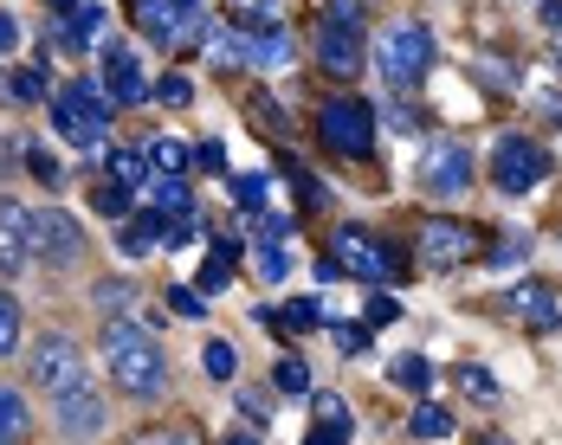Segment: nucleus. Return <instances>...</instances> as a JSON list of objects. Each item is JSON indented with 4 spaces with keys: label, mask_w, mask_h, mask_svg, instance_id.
I'll use <instances>...</instances> for the list:
<instances>
[{
    "label": "nucleus",
    "mask_w": 562,
    "mask_h": 445,
    "mask_svg": "<svg viewBox=\"0 0 562 445\" xmlns=\"http://www.w3.org/2000/svg\"><path fill=\"white\" fill-rule=\"evenodd\" d=\"M156 104H169V111H188V104H194V78H188V71H169V78H156Z\"/></svg>",
    "instance_id": "nucleus-30"
},
{
    "label": "nucleus",
    "mask_w": 562,
    "mask_h": 445,
    "mask_svg": "<svg viewBox=\"0 0 562 445\" xmlns=\"http://www.w3.org/2000/svg\"><path fill=\"white\" fill-rule=\"evenodd\" d=\"M20 349V304L0 290V355H13Z\"/></svg>",
    "instance_id": "nucleus-39"
},
{
    "label": "nucleus",
    "mask_w": 562,
    "mask_h": 445,
    "mask_svg": "<svg viewBox=\"0 0 562 445\" xmlns=\"http://www.w3.org/2000/svg\"><path fill=\"white\" fill-rule=\"evenodd\" d=\"M407 433H414V440H447L452 413H447V407H434V400H420V407H414V420H407Z\"/></svg>",
    "instance_id": "nucleus-28"
},
{
    "label": "nucleus",
    "mask_w": 562,
    "mask_h": 445,
    "mask_svg": "<svg viewBox=\"0 0 562 445\" xmlns=\"http://www.w3.org/2000/svg\"><path fill=\"white\" fill-rule=\"evenodd\" d=\"M188 207H194V194H188L181 174H156V181H149V214L175 220V214H188Z\"/></svg>",
    "instance_id": "nucleus-23"
},
{
    "label": "nucleus",
    "mask_w": 562,
    "mask_h": 445,
    "mask_svg": "<svg viewBox=\"0 0 562 445\" xmlns=\"http://www.w3.org/2000/svg\"><path fill=\"white\" fill-rule=\"evenodd\" d=\"M162 239H169V220H162V214H143V220H123V232H116V252H123V259H149Z\"/></svg>",
    "instance_id": "nucleus-20"
},
{
    "label": "nucleus",
    "mask_w": 562,
    "mask_h": 445,
    "mask_svg": "<svg viewBox=\"0 0 562 445\" xmlns=\"http://www.w3.org/2000/svg\"><path fill=\"white\" fill-rule=\"evenodd\" d=\"M311 53H317V65H324L330 78H342V84L362 71V58H369V46H362V0H330V7H324Z\"/></svg>",
    "instance_id": "nucleus-6"
},
{
    "label": "nucleus",
    "mask_w": 562,
    "mask_h": 445,
    "mask_svg": "<svg viewBox=\"0 0 562 445\" xmlns=\"http://www.w3.org/2000/svg\"><path fill=\"white\" fill-rule=\"evenodd\" d=\"M104 181H111V187H130V194H149V181H156L149 149H111V156H104Z\"/></svg>",
    "instance_id": "nucleus-18"
},
{
    "label": "nucleus",
    "mask_w": 562,
    "mask_h": 445,
    "mask_svg": "<svg viewBox=\"0 0 562 445\" xmlns=\"http://www.w3.org/2000/svg\"><path fill=\"white\" fill-rule=\"evenodd\" d=\"M0 98H7V104H20V111H26V104H46V65L7 71V78H0Z\"/></svg>",
    "instance_id": "nucleus-21"
},
{
    "label": "nucleus",
    "mask_w": 562,
    "mask_h": 445,
    "mask_svg": "<svg viewBox=\"0 0 562 445\" xmlns=\"http://www.w3.org/2000/svg\"><path fill=\"white\" fill-rule=\"evenodd\" d=\"M505 317L517 323V330H530V335L562 330V290H557V284H543V278L510 284V290H505Z\"/></svg>",
    "instance_id": "nucleus-13"
},
{
    "label": "nucleus",
    "mask_w": 562,
    "mask_h": 445,
    "mask_svg": "<svg viewBox=\"0 0 562 445\" xmlns=\"http://www.w3.org/2000/svg\"><path fill=\"white\" fill-rule=\"evenodd\" d=\"M7 168H13V149H7V142H0V174H7Z\"/></svg>",
    "instance_id": "nucleus-55"
},
{
    "label": "nucleus",
    "mask_w": 562,
    "mask_h": 445,
    "mask_svg": "<svg viewBox=\"0 0 562 445\" xmlns=\"http://www.w3.org/2000/svg\"><path fill=\"white\" fill-rule=\"evenodd\" d=\"M375 71H382V84H389L394 98H407L427 71H434V33L420 26V20H394L375 33Z\"/></svg>",
    "instance_id": "nucleus-3"
},
{
    "label": "nucleus",
    "mask_w": 562,
    "mask_h": 445,
    "mask_svg": "<svg viewBox=\"0 0 562 445\" xmlns=\"http://www.w3.org/2000/svg\"><path fill=\"white\" fill-rule=\"evenodd\" d=\"M550 58H557V65H562V33H557V39H550Z\"/></svg>",
    "instance_id": "nucleus-56"
},
{
    "label": "nucleus",
    "mask_w": 562,
    "mask_h": 445,
    "mask_svg": "<svg viewBox=\"0 0 562 445\" xmlns=\"http://www.w3.org/2000/svg\"><path fill=\"white\" fill-rule=\"evenodd\" d=\"M169 310H175V317H201V310H207V297H194V284H169Z\"/></svg>",
    "instance_id": "nucleus-43"
},
{
    "label": "nucleus",
    "mask_w": 562,
    "mask_h": 445,
    "mask_svg": "<svg viewBox=\"0 0 562 445\" xmlns=\"http://www.w3.org/2000/svg\"><path fill=\"white\" fill-rule=\"evenodd\" d=\"M33 440V413L13 388H0V445H26Z\"/></svg>",
    "instance_id": "nucleus-24"
},
{
    "label": "nucleus",
    "mask_w": 562,
    "mask_h": 445,
    "mask_svg": "<svg viewBox=\"0 0 562 445\" xmlns=\"http://www.w3.org/2000/svg\"><path fill=\"white\" fill-rule=\"evenodd\" d=\"M221 445H259V440H252V433H233V440H221Z\"/></svg>",
    "instance_id": "nucleus-54"
},
{
    "label": "nucleus",
    "mask_w": 562,
    "mask_h": 445,
    "mask_svg": "<svg viewBox=\"0 0 562 445\" xmlns=\"http://www.w3.org/2000/svg\"><path fill=\"white\" fill-rule=\"evenodd\" d=\"M420 187H427L434 201H459V194L472 187V149H465L459 136H434L427 156H420Z\"/></svg>",
    "instance_id": "nucleus-10"
},
{
    "label": "nucleus",
    "mask_w": 562,
    "mask_h": 445,
    "mask_svg": "<svg viewBox=\"0 0 562 445\" xmlns=\"http://www.w3.org/2000/svg\"><path fill=\"white\" fill-rule=\"evenodd\" d=\"M33 388H46L53 400L85 388V355H78V342L71 335H40V349H33Z\"/></svg>",
    "instance_id": "nucleus-11"
},
{
    "label": "nucleus",
    "mask_w": 562,
    "mask_h": 445,
    "mask_svg": "<svg viewBox=\"0 0 562 445\" xmlns=\"http://www.w3.org/2000/svg\"><path fill=\"white\" fill-rule=\"evenodd\" d=\"M239 46H246V71H279V65L297 58V39H291V26H279V20L239 26Z\"/></svg>",
    "instance_id": "nucleus-15"
},
{
    "label": "nucleus",
    "mask_w": 562,
    "mask_h": 445,
    "mask_svg": "<svg viewBox=\"0 0 562 445\" xmlns=\"http://www.w3.org/2000/svg\"><path fill=\"white\" fill-rule=\"evenodd\" d=\"M233 201H239L246 214H259V207H266V174H233Z\"/></svg>",
    "instance_id": "nucleus-37"
},
{
    "label": "nucleus",
    "mask_w": 562,
    "mask_h": 445,
    "mask_svg": "<svg viewBox=\"0 0 562 445\" xmlns=\"http://www.w3.org/2000/svg\"><path fill=\"white\" fill-rule=\"evenodd\" d=\"M33 259H46L53 272H71L85 259V226L71 220L65 207H40L33 214Z\"/></svg>",
    "instance_id": "nucleus-12"
},
{
    "label": "nucleus",
    "mask_w": 562,
    "mask_h": 445,
    "mask_svg": "<svg viewBox=\"0 0 562 445\" xmlns=\"http://www.w3.org/2000/svg\"><path fill=\"white\" fill-rule=\"evenodd\" d=\"M317 142L342 162H369L375 156V111L362 98H324L317 104Z\"/></svg>",
    "instance_id": "nucleus-7"
},
{
    "label": "nucleus",
    "mask_w": 562,
    "mask_h": 445,
    "mask_svg": "<svg viewBox=\"0 0 562 445\" xmlns=\"http://www.w3.org/2000/svg\"><path fill=\"white\" fill-rule=\"evenodd\" d=\"M194 162H201V168H226V156H221V142H201V149H194Z\"/></svg>",
    "instance_id": "nucleus-51"
},
{
    "label": "nucleus",
    "mask_w": 562,
    "mask_h": 445,
    "mask_svg": "<svg viewBox=\"0 0 562 445\" xmlns=\"http://www.w3.org/2000/svg\"><path fill=\"white\" fill-rule=\"evenodd\" d=\"M485 259H492L498 272H510V265H524V259H530V232H498V239L485 246Z\"/></svg>",
    "instance_id": "nucleus-29"
},
{
    "label": "nucleus",
    "mask_w": 562,
    "mask_h": 445,
    "mask_svg": "<svg viewBox=\"0 0 562 445\" xmlns=\"http://www.w3.org/2000/svg\"><path fill=\"white\" fill-rule=\"evenodd\" d=\"M13 46H20V20H13V13H0V58L13 53Z\"/></svg>",
    "instance_id": "nucleus-50"
},
{
    "label": "nucleus",
    "mask_w": 562,
    "mask_h": 445,
    "mask_svg": "<svg viewBox=\"0 0 562 445\" xmlns=\"http://www.w3.org/2000/svg\"><path fill=\"white\" fill-rule=\"evenodd\" d=\"M233 259H239V239H233V232H221V239H214V252H207V265H201V297H207V290H226Z\"/></svg>",
    "instance_id": "nucleus-25"
},
{
    "label": "nucleus",
    "mask_w": 562,
    "mask_h": 445,
    "mask_svg": "<svg viewBox=\"0 0 562 445\" xmlns=\"http://www.w3.org/2000/svg\"><path fill=\"white\" fill-rule=\"evenodd\" d=\"M20 162L33 168V181H40V187H58V156L46 149V142H33V149H26Z\"/></svg>",
    "instance_id": "nucleus-36"
},
{
    "label": "nucleus",
    "mask_w": 562,
    "mask_h": 445,
    "mask_svg": "<svg viewBox=\"0 0 562 445\" xmlns=\"http://www.w3.org/2000/svg\"><path fill=\"white\" fill-rule=\"evenodd\" d=\"M349 440H356V426H324V420L304 433V445H349Z\"/></svg>",
    "instance_id": "nucleus-48"
},
{
    "label": "nucleus",
    "mask_w": 562,
    "mask_h": 445,
    "mask_svg": "<svg viewBox=\"0 0 562 445\" xmlns=\"http://www.w3.org/2000/svg\"><path fill=\"white\" fill-rule=\"evenodd\" d=\"M330 259L362 284H401L407 278V252H401L394 239H382V232H369V226H337V232H330Z\"/></svg>",
    "instance_id": "nucleus-5"
},
{
    "label": "nucleus",
    "mask_w": 562,
    "mask_h": 445,
    "mask_svg": "<svg viewBox=\"0 0 562 445\" xmlns=\"http://www.w3.org/2000/svg\"><path fill=\"white\" fill-rule=\"evenodd\" d=\"M104 26H111V13L85 0V7H78V13H71L65 26H58V46H65V53H91V46L104 39Z\"/></svg>",
    "instance_id": "nucleus-19"
},
{
    "label": "nucleus",
    "mask_w": 562,
    "mask_h": 445,
    "mask_svg": "<svg viewBox=\"0 0 562 445\" xmlns=\"http://www.w3.org/2000/svg\"><path fill=\"white\" fill-rule=\"evenodd\" d=\"M272 381H279V393H291V400H304V393H311V368H304L297 355H284L279 368H272Z\"/></svg>",
    "instance_id": "nucleus-32"
},
{
    "label": "nucleus",
    "mask_w": 562,
    "mask_h": 445,
    "mask_svg": "<svg viewBox=\"0 0 562 445\" xmlns=\"http://www.w3.org/2000/svg\"><path fill=\"white\" fill-rule=\"evenodd\" d=\"M130 297H136V284H130V278H104L98 290H91V304H98V310H111V317L130 310Z\"/></svg>",
    "instance_id": "nucleus-31"
},
{
    "label": "nucleus",
    "mask_w": 562,
    "mask_h": 445,
    "mask_svg": "<svg viewBox=\"0 0 562 445\" xmlns=\"http://www.w3.org/2000/svg\"><path fill=\"white\" fill-rule=\"evenodd\" d=\"M284 272H291V259H284V246H259V278L279 284Z\"/></svg>",
    "instance_id": "nucleus-45"
},
{
    "label": "nucleus",
    "mask_w": 562,
    "mask_h": 445,
    "mask_svg": "<svg viewBox=\"0 0 562 445\" xmlns=\"http://www.w3.org/2000/svg\"><path fill=\"white\" fill-rule=\"evenodd\" d=\"M149 168H156V174H188V168H194V149H188L181 136H156V142H149Z\"/></svg>",
    "instance_id": "nucleus-26"
},
{
    "label": "nucleus",
    "mask_w": 562,
    "mask_h": 445,
    "mask_svg": "<svg viewBox=\"0 0 562 445\" xmlns=\"http://www.w3.org/2000/svg\"><path fill=\"white\" fill-rule=\"evenodd\" d=\"M104 362H111V381L130 400H156V393L169 388V355H162V342L149 335V323H130V317H111L104 323Z\"/></svg>",
    "instance_id": "nucleus-1"
},
{
    "label": "nucleus",
    "mask_w": 562,
    "mask_h": 445,
    "mask_svg": "<svg viewBox=\"0 0 562 445\" xmlns=\"http://www.w3.org/2000/svg\"><path fill=\"white\" fill-rule=\"evenodd\" d=\"M130 445H207L194 426H181V420H169V426H149V433H136Z\"/></svg>",
    "instance_id": "nucleus-33"
},
{
    "label": "nucleus",
    "mask_w": 562,
    "mask_h": 445,
    "mask_svg": "<svg viewBox=\"0 0 562 445\" xmlns=\"http://www.w3.org/2000/svg\"><path fill=\"white\" fill-rule=\"evenodd\" d=\"M543 20H550V26L562 33V0H543Z\"/></svg>",
    "instance_id": "nucleus-53"
},
{
    "label": "nucleus",
    "mask_w": 562,
    "mask_h": 445,
    "mask_svg": "<svg viewBox=\"0 0 562 445\" xmlns=\"http://www.w3.org/2000/svg\"><path fill=\"white\" fill-rule=\"evenodd\" d=\"M33 265V214L20 201H0V272H26Z\"/></svg>",
    "instance_id": "nucleus-16"
},
{
    "label": "nucleus",
    "mask_w": 562,
    "mask_h": 445,
    "mask_svg": "<svg viewBox=\"0 0 562 445\" xmlns=\"http://www.w3.org/2000/svg\"><path fill=\"white\" fill-rule=\"evenodd\" d=\"M194 239H201V207L175 214V220H169V239H162V246H194Z\"/></svg>",
    "instance_id": "nucleus-42"
},
{
    "label": "nucleus",
    "mask_w": 562,
    "mask_h": 445,
    "mask_svg": "<svg viewBox=\"0 0 562 445\" xmlns=\"http://www.w3.org/2000/svg\"><path fill=\"white\" fill-rule=\"evenodd\" d=\"M46 7H53L58 20H71V13H78V7H85V0H46Z\"/></svg>",
    "instance_id": "nucleus-52"
},
{
    "label": "nucleus",
    "mask_w": 562,
    "mask_h": 445,
    "mask_svg": "<svg viewBox=\"0 0 562 445\" xmlns=\"http://www.w3.org/2000/svg\"><path fill=\"white\" fill-rule=\"evenodd\" d=\"M279 323L284 330H317V323H324V304H317V297H297V304H284Z\"/></svg>",
    "instance_id": "nucleus-35"
},
{
    "label": "nucleus",
    "mask_w": 562,
    "mask_h": 445,
    "mask_svg": "<svg viewBox=\"0 0 562 445\" xmlns=\"http://www.w3.org/2000/svg\"><path fill=\"white\" fill-rule=\"evenodd\" d=\"M284 181H291V194H297V207H304V214H317V207H330V187H324L317 174H304L297 162H284Z\"/></svg>",
    "instance_id": "nucleus-27"
},
{
    "label": "nucleus",
    "mask_w": 562,
    "mask_h": 445,
    "mask_svg": "<svg viewBox=\"0 0 562 445\" xmlns=\"http://www.w3.org/2000/svg\"><path fill=\"white\" fill-rule=\"evenodd\" d=\"M111 116H116V104L104 98L98 78H71V84L53 91V129L71 149H98V142L111 136Z\"/></svg>",
    "instance_id": "nucleus-2"
},
{
    "label": "nucleus",
    "mask_w": 562,
    "mask_h": 445,
    "mask_svg": "<svg viewBox=\"0 0 562 445\" xmlns=\"http://www.w3.org/2000/svg\"><path fill=\"white\" fill-rule=\"evenodd\" d=\"M233 407H239V420H252V426H266V420H272V400H266V393H239Z\"/></svg>",
    "instance_id": "nucleus-47"
},
{
    "label": "nucleus",
    "mask_w": 562,
    "mask_h": 445,
    "mask_svg": "<svg viewBox=\"0 0 562 445\" xmlns=\"http://www.w3.org/2000/svg\"><path fill=\"white\" fill-rule=\"evenodd\" d=\"M479 445H505V440H498V433H485V440H479Z\"/></svg>",
    "instance_id": "nucleus-57"
},
{
    "label": "nucleus",
    "mask_w": 562,
    "mask_h": 445,
    "mask_svg": "<svg viewBox=\"0 0 562 445\" xmlns=\"http://www.w3.org/2000/svg\"><path fill=\"white\" fill-rule=\"evenodd\" d=\"M188 7H207V0H188Z\"/></svg>",
    "instance_id": "nucleus-58"
},
{
    "label": "nucleus",
    "mask_w": 562,
    "mask_h": 445,
    "mask_svg": "<svg viewBox=\"0 0 562 445\" xmlns=\"http://www.w3.org/2000/svg\"><path fill=\"white\" fill-rule=\"evenodd\" d=\"M58 426H65L71 440H98V433H104V400L91 393V381H85L78 393H65V400H58Z\"/></svg>",
    "instance_id": "nucleus-17"
},
{
    "label": "nucleus",
    "mask_w": 562,
    "mask_h": 445,
    "mask_svg": "<svg viewBox=\"0 0 562 445\" xmlns=\"http://www.w3.org/2000/svg\"><path fill=\"white\" fill-rule=\"evenodd\" d=\"M394 317H401V304H394L389 290H382V297H369V330H375V323H394Z\"/></svg>",
    "instance_id": "nucleus-49"
},
{
    "label": "nucleus",
    "mask_w": 562,
    "mask_h": 445,
    "mask_svg": "<svg viewBox=\"0 0 562 445\" xmlns=\"http://www.w3.org/2000/svg\"><path fill=\"white\" fill-rule=\"evenodd\" d=\"M207 375H214V381H233V375H239V355H233V342H207Z\"/></svg>",
    "instance_id": "nucleus-41"
},
{
    "label": "nucleus",
    "mask_w": 562,
    "mask_h": 445,
    "mask_svg": "<svg viewBox=\"0 0 562 445\" xmlns=\"http://www.w3.org/2000/svg\"><path fill=\"white\" fill-rule=\"evenodd\" d=\"M330 330H337V349H342V355H369V349H375L369 323H330Z\"/></svg>",
    "instance_id": "nucleus-38"
},
{
    "label": "nucleus",
    "mask_w": 562,
    "mask_h": 445,
    "mask_svg": "<svg viewBox=\"0 0 562 445\" xmlns=\"http://www.w3.org/2000/svg\"><path fill=\"white\" fill-rule=\"evenodd\" d=\"M452 381H459V393H465L472 407H498V400H505V393H498V375H492V368H479V362H459V368H452Z\"/></svg>",
    "instance_id": "nucleus-22"
},
{
    "label": "nucleus",
    "mask_w": 562,
    "mask_h": 445,
    "mask_svg": "<svg viewBox=\"0 0 562 445\" xmlns=\"http://www.w3.org/2000/svg\"><path fill=\"white\" fill-rule=\"evenodd\" d=\"M98 84H104V98H111L116 111H136V104H143V98H149V78H143V65H136V53H130V46H104V78H98Z\"/></svg>",
    "instance_id": "nucleus-14"
},
{
    "label": "nucleus",
    "mask_w": 562,
    "mask_h": 445,
    "mask_svg": "<svg viewBox=\"0 0 562 445\" xmlns=\"http://www.w3.org/2000/svg\"><path fill=\"white\" fill-rule=\"evenodd\" d=\"M272 7H279V0H226V13H233V20H246V26L272 20Z\"/></svg>",
    "instance_id": "nucleus-44"
},
{
    "label": "nucleus",
    "mask_w": 562,
    "mask_h": 445,
    "mask_svg": "<svg viewBox=\"0 0 562 445\" xmlns=\"http://www.w3.org/2000/svg\"><path fill=\"white\" fill-rule=\"evenodd\" d=\"M550 181V149L530 142V136H498L492 149V187L498 194H537Z\"/></svg>",
    "instance_id": "nucleus-9"
},
{
    "label": "nucleus",
    "mask_w": 562,
    "mask_h": 445,
    "mask_svg": "<svg viewBox=\"0 0 562 445\" xmlns=\"http://www.w3.org/2000/svg\"><path fill=\"white\" fill-rule=\"evenodd\" d=\"M317 420H324V426H356L349 407H342V393H317Z\"/></svg>",
    "instance_id": "nucleus-46"
},
{
    "label": "nucleus",
    "mask_w": 562,
    "mask_h": 445,
    "mask_svg": "<svg viewBox=\"0 0 562 445\" xmlns=\"http://www.w3.org/2000/svg\"><path fill=\"white\" fill-rule=\"evenodd\" d=\"M485 246H479V226L452 220V214H427L420 232H414V259L420 265H434V272H459L465 259H479Z\"/></svg>",
    "instance_id": "nucleus-8"
},
{
    "label": "nucleus",
    "mask_w": 562,
    "mask_h": 445,
    "mask_svg": "<svg viewBox=\"0 0 562 445\" xmlns=\"http://www.w3.org/2000/svg\"><path fill=\"white\" fill-rule=\"evenodd\" d=\"M394 381H401V388H414V393H427V388H434L427 355H401V362H394Z\"/></svg>",
    "instance_id": "nucleus-34"
},
{
    "label": "nucleus",
    "mask_w": 562,
    "mask_h": 445,
    "mask_svg": "<svg viewBox=\"0 0 562 445\" xmlns=\"http://www.w3.org/2000/svg\"><path fill=\"white\" fill-rule=\"evenodd\" d=\"M130 7V20H136V33L156 46V53H181V46H207V33H214V20H207V7H188V0H123Z\"/></svg>",
    "instance_id": "nucleus-4"
},
{
    "label": "nucleus",
    "mask_w": 562,
    "mask_h": 445,
    "mask_svg": "<svg viewBox=\"0 0 562 445\" xmlns=\"http://www.w3.org/2000/svg\"><path fill=\"white\" fill-rule=\"evenodd\" d=\"M91 201H98V214H104V220H123V214H130V187H111V181H104V187H91Z\"/></svg>",
    "instance_id": "nucleus-40"
}]
</instances>
